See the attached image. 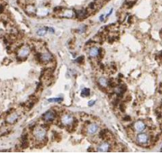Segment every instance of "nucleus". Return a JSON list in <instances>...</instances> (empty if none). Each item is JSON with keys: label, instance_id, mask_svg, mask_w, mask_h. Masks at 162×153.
<instances>
[{"label": "nucleus", "instance_id": "1", "mask_svg": "<svg viewBox=\"0 0 162 153\" xmlns=\"http://www.w3.org/2000/svg\"><path fill=\"white\" fill-rule=\"evenodd\" d=\"M47 131L43 127H36L33 131V135L37 141H42L46 136Z\"/></svg>", "mask_w": 162, "mask_h": 153}, {"label": "nucleus", "instance_id": "6", "mask_svg": "<svg viewBox=\"0 0 162 153\" xmlns=\"http://www.w3.org/2000/svg\"><path fill=\"white\" fill-rule=\"evenodd\" d=\"M56 117V113L55 112L53 111V110H49L45 112L43 116V120H45V122H52L53 120H54V119Z\"/></svg>", "mask_w": 162, "mask_h": 153}, {"label": "nucleus", "instance_id": "13", "mask_svg": "<svg viewBox=\"0 0 162 153\" xmlns=\"http://www.w3.org/2000/svg\"><path fill=\"white\" fill-rule=\"evenodd\" d=\"M61 16L65 18H72L73 16V11H71V10H66L62 13Z\"/></svg>", "mask_w": 162, "mask_h": 153}, {"label": "nucleus", "instance_id": "8", "mask_svg": "<svg viewBox=\"0 0 162 153\" xmlns=\"http://www.w3.org/2000/svg\"><path fill=\"white\" fill-rule=\"evenodd\" d=\"M133 128L137 132H142L145 129V124L141 120L136 121L133 124Z\"/></svg>", "mask_w": 162, "mask_h": 153}, {"label": "nucleus", "instance_id": "18", "mask_svg": "<svg viewBox=\"0 0 162 153\" xmlns=\"http://www.w3.org/2000/svg\"><path fill=\"white\" fill-rule=\"evenodd\" d=\"M63 100V98L57 97V98H51V99H48L49 102H61Z\"/></svg>", "mask_w": 162, "mask_h": 153}, {"label": "nucleus", "instance_id": "23", "mask_svg": "<svg viewBox=\"0 0 162 153\" xmlns=\"http://www.w3.org/2000/svg\"><path fill=\"white\" fill-rule=\"evenodd\" d=\"M112 12H113V9H111V11H110V12H109V13H108V15H107V17H109V16L111 15V13H112Z\"/></svg>", "mask_w": 162, "mask_h": 153}, {"label": "nucleus", "instance_id": "7", "mask_svg": "<svg viewBox=\"0 0 162 153\" xmlns=\"http://www.w3.org/2000/svg\"><path fill=\"white\" fill-rule=\"evenodd\" d=\"M19 117V115L18 112H11V114H9L7 116V119H6V121H7L8 124H14V123L17 121Z\"/></svg>", "mask_w": 162, "mask_h": 153}, {"label": "nucleus", "instance_id": "4", "mask_svg": "<svg viewBox=\"0 0 162 153\" xmlns=\"http://www.w3.org/2000/svg\"><path fill=\"white\" fill-rule=\"evenodd\" d=\"M30 53V49L28 46H24L21 47L18 51V57L20 58H25Z\"/></svg>", "mask_w": 162, "mask_h": 153}, {"label": "nucleus", "instance_id": "16", "mask_svg": "<svg viewBox=\"0 0 162 153\" xmlns=\"http://www.w3.org/2000/svg\"><path fill=\"white\" fill-rule=\"evenodd\" d=\"M124 91H125V89H123V88L122 87V86H118V87L115 88V92L118 94V95H121V94H122Z\"/></svg>", "mask_w": 162, "mask_h": 153}, {"label": "nucleus", "instance_id": "19", "mask_svg": "<svg viewBox=\"0 0 162 153\" xmlns=\"http://www.w3.org/2000/svg\"><path fill=\"white\" fill-rule=\"evenodd\" d=\"M95 104V100H90V101L88 102V105H89V106H92V105H94Z\"/></svg>", "mask_w": 162, "mask_h": 153}, {"label": "nucleus", "instance_id": "22", "mask_svg": "<svg viewBox=\"0 0 162 153\" xmlns=\"http://www.w3.org/2000/svg\"><path fill=\"white\" fill-rule=\"evenodd\" d=\"M99 20H100L101 22H103V20H104V15H102L100 16V17H99Z\"/></svg>", "mask_w": 162, "mask_h": 153}, {"label": "nucleus", "instance_id": "9", "mask_svg": "<svg viewBox=\"0 0 162 153\" xmlns=\"http://www.w3.org/2000/svg\"><path fill=\"white\" fill-rule=\"evenodd\" d=\"M110 148H111V145H110L109 143L108 142H103L97 147V152H109Z\"/></svg>", "mask_w": 162, "mask_h": 153}, {"label": "nucleus", "instance_id": "3", "mask_svg": "<svg viewBox=\"0 0 162 153\" xmlns=\"http://www.w3.org/2000/svg\"><path fill=\"white\" fill-rule=\"evenodd\" d=\"M137 141L140 144H146L149 141V136L147 133L140 132L137 136Z\"/></svg>", "mask_w": 162, "mask_h": 153}, {"label": "nucleus", "instance_id": "17", "mask_svg": "<svg viewBox=\"0 0 162 153\" xmlns=\"http://www.w3.org/2000/svg\"><path fill=\"white\" fill-rule=\"evenodd\" d=\"M35 7H33V6H28L27 8H26V12L27 13H30V14H33V13H35Z\"/></svg>", "mask_w": 162, "mask_h": 153}, {"label": "nucleus", "instance_id": "20", "mask_svg": "<svg viewBox=\"0 0 162 153\" xmlns=\"http://www.w3.org/2000/svg\"><path fill=\"white\" fill-rule=\"evenodd\" d=\"M85 30H86V27H80L79 28V31H80V33H83V32L85 31Z\"/></svg>", "mask_w": 162, "mask_h": 153}, {"label": "nucleus", "instance_id": "10", "mask_svg": "<svg viewBox=\"0 0 162 153\" xmlns=\"http://www.w3.org/2000/svg\"><path fill=\"white\" fill-rule=\"evenodd\" d=\"M40 58H41V61H43V62H49L52 59H53V56H52V54L49 53V52L45 51L41 54Z\"/></svg>", "mask_w": 162, "mask_h": 153}, {"label": "nucleus", "instance_id": "12", "mask_svg": "<svg viewBox=\"0 0 162 153\" xmlns=\"http://www.w3.org/2000/svg\"><path fill=\"white\" fill-rule=\"evenodd\" d=\"M98 82H99V85L103 88H107V86L109 85V80H108L107 78L104 77V76L99 77V80H98Z\"/></svg>", "mask_w": 162, "mask_h": 153}, {"label": "nucleus", "instance_id": "5", "mask_svg": "<svg viewBox=\"0 0 162 153\" xmlns=\"http://www.w3.org/2000/svg\"><path fill=\"white\" fill-rule=\"evenodd\" d=\"M99 125L96 124V123H91V124H88L87 128V132L89 135H95L97 133V132L99 131Z\"/></svg>", "mask_w": 162, "mask_h": 153}, {"label": "nucleus", "instance_id": "15", "mask_svg": "<svg viewBox=\"0 0 162 153\" xmlns=\"http://www.w3.org/2000/svg\"><path fill=\"white\" fill-rule=\"evenodd\" d=\"M90 95V89L89 88H83L81 91V96H88Z\"/></svg>", "mask_w": 162, "mask_h": 153}, {"label": "nucleus", "instance_id": "14", "mask_svg": "<svg viewBox=\"0 0 162 153\" xmlns=\"http://www.w3.org/2000/svg\"><path fill=\"white\" fill-rule=\"evenodd\" d=\"M47 31H48V29H47V28H45V27L41 28V29H39L38 31H37V34L38 35V36H41V37H42V36H45V34H46Z\"/></svg>", "mask_w": 162, "mask_h": 153}, {"label": "nucleus", "instance_id": "11", "mask_svg": "<svg viewBox=\"0 0 162 153\" xmlns=\"http://www.w3.org/2000/svg\"><path fill=\"white\" fill-rule=\"evenodd\" d=\"M88 54L91 57L95 58L98 57V56H99V54H100V50L99 48L95 47V46H93V47H91L88 50Z\"/></svg>", "mask_w": 162, "mask_h": 153}, {"label": "nucleus", "instance_id": "21", "mask_svg": "<svg viewBox=\"0 0 162 153\" xmlns=\"http://www.w3.org/2000/svg\"><path fill=\"white\" fill-rule=\"evenodd\" d=\"M48 31H50V33L51 34H53L54 33V30L53 29V28H48Z\"/></svg>", "mask_w": 162, "mask_h": 153}, {"label": "nucleus", "instance_id": "2", "mask_svg": "<svg viewBox=\"0 0 162 153\" xmlns=\"http://www.w3.org/2000/svg\"><path fill=\"white\" fill-rule=\"evenodd\" d=\"M74 117L72 115L70 114H65L61 116V124H63L64 126H66V127H68V126H71L72 124L74 123Z\"/></svg>", "mask_w": 162, "mask_h": 153}]
</instances>
